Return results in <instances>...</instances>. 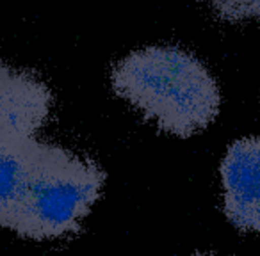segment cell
I'll list each match as a JSON object with an SVG mask.
<instances>
[{
	"label": "cell",
	"mask_w": 260,
	"mask_h": 256,
	"mask_svg": "<svg viewBox=\"0 0 260 256\" xmlns=\"http://www.w3.org/2000/svg\"><path fill=\"white\" fill-rule=\"evenodd\" d=\"M223 210L242 231L260 233V135L235 141L219 167Z\"/></svg>",
	"instance_id": "obj_3"
},
{
	"label": "cell",
	"mask_w": 260,
	"mask_h": 256,
	"mask_svg": "<svg viewBox=\"0 0 260 256\" xmlns=\"http://www.w3.org/2000/svg\"><path fill=\"white\" fill-rule=\"evenodd\" d=\"M114 93L160 130L191 137L207 130L221 108L210 71L177 47H146L130 52L111 71Z\"/></svg>",
	"instance_id": "obj_1"
},
{
	"label": "cell",
	"mask_w": 260,
	"mask_h": 256,
	"mask_svg": "<svg viewBox=\"0 0 260 256\" xmlns=\"http://www.w3.org/2000/svg\"><path fill=\"white\" fill-rule=\"evenodd\" d=\"M40 144L36 135L0 134V228H15Z\"/></svg>",
	"instance_id": "obj_5"
},
{
	"label": "cell",
	"mask_w": 260,
	"mask_h": 256,
	"mask_svg": "<svg viewBox=\"0 0 260 256\" xmlns=\"http://www.w3.org/2000/svg\"><path fill=\"white\" fill-rule=\"evenodd\" d=\"M52 105L54 96L43 80L0 61V134L36 135Z\"/></svg>",
	"instance_id": "obj_4"
},
{
	"label": "cell",
	"mask_w": 260,
	"mask_h": 256,
	"mask_svg": "<svg viewBox=\"0 0 260 256\" xmlns=\"http://www.w3.org/2000/svg\"><path fill=\"white\" fill-rule=\"evenodd\" d=\"M105 173L89 157L41 141L13 233L36 242L77 233L100 199Z\"/></svg>",
	"instance_id": "obj_2"
},
{
	"label": "cell",
	"mask_w": 260,
	"mask_h": 256,
	"mask_svg": "<svg viewBox=\"0 0 260 256\" xmlns=\"http://www.w3.org/2000/svg\"><path fill=\"white\" fill-rule=\"evenodd\" d=\"M221 20L241 23L260 20V0H207Z\"/></svg>",
	"instance_id": "obj_6"
},
{
	"label": "cell",
	"mask_w": 260,
	"mask_h": 256,
	"mask_svg": "<svg viewBox=\"0 0 260 256\" xmlns=\"http://www.w3.org/2000/svg\"><path fill=\"white\" fill-rule=\"evenodd\" d=\"M191 256H217L214 252H196V254H191Z\"/></svg>",
	"instance_id": "obj_7"
}]
</instances>
